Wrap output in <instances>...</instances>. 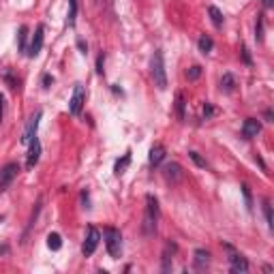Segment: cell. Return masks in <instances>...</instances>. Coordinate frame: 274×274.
<instances>
[{"instance_id": "obj_1", "label": "cell", "mask_w": 274, "mask_h": 274, "mask_svg": "<svg viewBox=\"0 0 274 274\" xmlns=\"http://www.w3.org/2000/svg\"><path fill=\"white\" fill-rule=\"evenodd\" d=\"M157 221H159V201L154 195H146V214L144 223H141V231L146 236H152L157 231Z\"/></svg>"}, {"instance_id": "obj_2", "label": "cell", "mask_w": 274, "mask_h": 274, "mask_svg": "<svg viewBox=\"0 0 274 274\" xmlns=\"http://www.w3.org/2000/svg\"><path fill=\"white\" fill-rule=\"evenodd\" d=\"M103 240H105V248H107V253H110V257H114V259L120 257V253H122V234H120V229L105 227Z\"/></svg>"}, {"instance_id": "obj_3", "label": "cell", "mask_w": 274, "mask_h": 274, "mask_svg": "<svg viewBox=\"0 0 274 274\" xmlns=\"http://www.w3.org/2000/svg\"><path fill=\"white\" fill-rule=\"evenodd\" d=\"M150 71H152V77H154V86H157L159 90L167 88V73H165V62H163V54L161 52L152 54Z\"/></svg>"}, {"instance_id": "obj_4", "label": "cell", "mask_w": 274, "mask_h": 274, "mask_svg": "<svg viewBox=\"0 0 274 274\" xmlns=\"http://www.w3.org/2000/svg\"><path fill=\"white\" fill-rule=\"evenodd\" d=\"M101 242V231L97 227H90L86 229V238H84V244H81V253H84L86 257H90L94 251H97V246Z\"/></svg>"}, {"instance_id": "obj_5", "label": "cell", "mask_w": 274, "mask_h": 274, "mask_svg": "<svg viewBox=\"0 0 274 274\" xmlns=\"http://www.w3.org/2000/svg\"><path fill=\"white\" fill-rule=\"evenodd\" d=\"M84 103H86V90L81 84H77L75 90H73V97H71V101H69V112L73 116H79L81 110H84Z\"/></svg>"}, {"instance_id": "obj_6", "label": "cell", "mask_w": 274, "mask_h": 274, "mask_svg": "<svg viewBox=\"0 0 274 274\" xmlns=\"http://www.w3.org/2000/svg\"><path fill=\"white\" fill-rule=\"evenodd\" d=\"M19 174V165L17 163H7L5 167H0V193L15 180V176Z\"/></svg>"}, {"instance_id": "obj_7", "label": "cell", "mask_w": 274, "mask_h": 274, "mask_svg": "<svg viewBox=\"0 0 274 274\" xmlns=\"http://www.w3.org/2000/svg\"><path fill=\"white\" fill-rule=\"evenodd\" d=\"M41 112H34L30 116V120L26 124V129H24V133H22V144H30V141L37 137V129H39V120H41Z\"/></svg>"}, {"instance_id": "obj_8", "label": "cell", "mask_w": 274, "mask_h": 274, "mask_svg": "<svg viewBox=\"0 0 274 274\" xmlns=\"http://www.w3.org/2000/svg\"><path fill=\"white\" fill-rule=\"evenodd\" d=\"M225 248L229 251V268H231V272H236V274H244V272H248V261H246L242 255L234 253V248H231L229 244H225Z\"/></svg>"}, {"instance_id": "obj_9", "label": "cell", "mask_w": 274, "mask_h": 274, "mask_svg": "<svg viewBox=\"0 0 274 274\" xmlns=\"http://www.w3.org/2000/svg\"><path fill=\"white\" fill-rule=\"evenodd\" d=\"M163 176H165V180L167 182H172V184H176V182H180L182 180V167L178 163H167L163 167Z\"/></svg>"}, {"instance_id": "obj_10", "label": "cell", "mask_w": 274, "mask_h": 274, "mask_svg": "<svg viewBox=\"0 0 274 274\" xmlns=\"http://www.w3.org/2000/svg\"><path fill=\"white\" fill-rule=\"evenodd\" d=\"M28 146H30V150H28V157H26V167L32 170L34 165L39 163V159H41V141H39L37 137H34Z\"/></svg>"}, {"instance_id": "obj_11", "label": "cell", "mask_w": 274, "mask_h": 274, "mask_svg": "<svg viewBox=\"0 0 274 274\" xmlns=\"http://www.w3.org/2000/svg\"><path fill=\"white\" fill-rule=\"evenodd\" d=\"M259 131H261L259 120H255V118H246L244 124H242V137L244 139H253V137L259 135Z\"/></svg>"}, {"instance_id": "obj_12", "label": "cell", "mask_w": 274, "mask_h": 274, "mask_svg": "<svg viewBox=\"0 0 274 274\" xmlns=\"http://www.w3.org/2000/svg\"><path fill=\"white\" fill-rule=\"evenodd\" d=\"M43 47V26H37V30H34V37L30 41V47H28V56L34 58Z\"/></svg>"}, {"instance_id": "obj_13", "label": "cell", "mask_w": 274, "mask_h": 274, "mask_svg": "<svg viewBox=\"0 0 274 274\" xmlns=\"http://www.w3.org/2000/svg\"><path fill=\"white\" fill-rule=\"evenodd\" d=\"M174 253H176V244L167 242V244H165V251H163V272H170V270H172Z\"/></svg>"}, {"instance_id": "obj_14", "label": "cell", "mask_w": 274, "mask_h": 274, "mask_svg": "<svg viewBox=\"0 0 274 274\" xmlns=\"http://www.w3.org/2000/svg\"><path fill=\"white\" fill-rule=\"evenodd\" d=\"M193 261H195V268H208L210 266V253L204 251V248H197L193 253Z\"/></svg>"}, {"instance_id": "obj_15", "label": "cell", "mask_w": 274, "mask_h": 274, "mask_svg": "<svg viewBox=\"0 0 274 274\" xmlns=\"http://www.w3.org/2000/svg\"><path fill=\"white\" fill-rule=\"evenodd\" d=\"M163 159H165V148L159 146V144L152 146L150 152H148V163H150V165H159Z\"/></svg>"}, {"instance_id": "obj_16", "label": "cell", "mask_w": 274, "mask_h": 274, "mask_svg": "<svg viewBox=\"0 0 274 274\" xmlns=\"http://www.w3.org/2000/svg\"><path fill=\"white\" fill-rule=\"evenodd\" d=\"M221 90L223 92H234L236 90V77L231 73H225L221 77Z\"/></svg>"}, {"instance_id": "obj_17", "label": "cell", "mask_w": 274, "mask_h": 274, "mask_svg": "<svg viewBox=\"0 0 274 274\" xmlns=\"http://www.w3.org/2000/svg\"><path fill=\"white\" fill-rule=\"evenodd\" d=\"M184 107H186L184 94L178 92V94H176V116H178V120H184Z\"/></svg>"}, {"instance_id": "obj_18", "label": "cell", "mask_w": 274, "mask_h": 274, "mask_svg": "<svg viewBox=\"0 0 274 274\" xmlns=\"http://www.w3.org/2000/svg\"><path fill=\"white\" fill-rule=\"evenodd\" d=\"M208 15H210V19H212V24L217 28H221L223 26V13L217 9V7H208Z\"/></svg>"}, {"instance_id": "obj_19", "label": "cell", "mask_w": 274, "mask_h": 274, "mask_svg": "<svg viewBox=\"0 0 274 274\" xmlns=\"http://www.w3.org/2000/svg\"><path fill=\"white\" fill-rule=\"evenodd\" d=\"M129 163H131V152H127L120 161H116V167H114V172H116L118 176H120V174H124V170L129 167Z\"/></svg>"}, {"instance_id": "obj_20", "label": "cell", "mask_w": 274, "mask_h": 274, "mask_svg": "<svg viewBox=\"0 0 274 274\" xmlns=\"http://www.w3.org/2000/svg\"><path fill=\"white\" fill-rule=\"evenodd\" d=\"M47 246H50L52 251H60V246H62V238L58 236V234H50V236H47Z\"/></svg>"}, {"instance_id": "obj_21", "label": "cell", "mask_w": 274, "mask_h": 274, "mask_svg": "<svg viewBox=\"0 0 274 274\" xmlns=\"http://www.w3.org/2000/svg\"><path fill=\"white\" fill-rule=\"evenodd\" d=\"M212 47H214V43H212L210 37H201V39H199V52H201V54H210Z\"/></svg>"}, {"instance_id": "obj_22", "label": "cell", "mask_w": 274, "mask_h": 274, "mask_svg": "<svg viewBox=\"0 0 274 274\" xmlns=\"http://www.w3.org/2000/svg\"><path fill=\"white\" fill-rule=\"evenodd\" d=\"M188 157H191V161H193L197 167H201V170H206L208 167V163H206V159H201V154L199 152H195V150H191L188 152Z\"/></svg>"}, {"instance_id": "obj_23", "label": "cell", "mask_w": 274, "mask_h": 274, "mask_svg": "<svg viewBox=\"0 0 274 274\" xmlns=\"http://www.w3.org/2000/svg\"><path fill=\"white\" fill-rule=\"evenodd\" d=\"M264 214H266V223H268V227L272 229L274 227V219H272V204L268 199H264Z\"/></svg>"}, {"instance_id": "obj_24", "label": "cell", "mask_w": 274, "mask_h": 274, "mask_svg": "<svg viewBox=\"0 0 274 274\" xmlns=\"http://www.w3.org/2000/svg\"><path fill=\"white\" fill-rule=\"evenodd\" d=\"M186 77H188L191 81L199 79V77H201V67H199V65H193V67H191V69L186 71Z\"/></svg>"}, {"instance_id": "obj_25", "label": "cell", "mask_w": 274, "mask_h": 274, "mask_svg": "<svg viewBox=\"0 0 274 274\" xmlns=\"http://www.w3.org/2000/svg\"><path fill=\"white\" fill-rule=\"evenodd\" d=\"M242 195H244V201H246V210H253V197H251V188L246 184H242Z\"/></svg>"}, {"instance_id": "obj_26", "label": "cell", "mask_w": 274, "mask_h": 274, "mask_svg": "<svg viewBox=\"0 0 274 274\" xmlns=\"http://www.w3.org/2000/svg\"><path fill=\"white\" fill-rule=\"evenodd\" d=\"M69 24H71V26H73V24H75V13H77V3H75V0H69Z\"/></svg>"}, {"instance_id": "obj_27", "label": "cell", "mask_w": 274, "mask_h": 274, "mask_svg": "<svg viewBox=\"0 0 274 274\" xmlns=\"http://www.w3.org/2000/svg\"><path fill=\"white\" fill-rule=\"evenodd\" d=\"M26 37H28V26H22L19 28V50L22 52L26 50Z\"/></svg>"}, {"instance_id": "obj_28", "label": "cell", "mask_w": 274, "mask_h": 274, "mask_svg": "<svg viewBox=\"0 0 274 274\" xmlns=\"http://www.w3.org/2000/svg\"><path fill=\"white\" fill-rule=\"evenodd\" d=\"M255 39L261 41L264 39V19L257 17V24H255Z\"/></svg>"}, {"instance_id": "obj_29", "label": "cell", "mask_w": 274, "mask_h": 274, "mask_svg": "<svg viewBox=\"0 0 274 274\" xmlns=\"http://www.w3.org/2000/svg\"><path fill=\"white\" fill-rule=\"evenodd\" d=\"M3 75H5V81H7V84H9V88H11V90H15V88H17V79H15L13 75H11V71L7 69V71H5Z\"/></svg>"}, {"instance_id": "obj_30", "label": "cell", "mask_w": 274, "mask_h": 274, "mask_svg": "<svg viewBox=\"0 0 274 274\" xmlns=\"http://www.w3.org/2000/svg\"><path fill=\"white\" fill-rule=\"evenodd\" d=\"M201 116H204V120H210L212 116H217V110H214V107H212L210 103H206V105H204V112H201Z\"/></svg>"}, {"instance_id": "obj_31", "label": "cell", "mask_w": 274, "mask_h": 274, "mask_svg": "<svg viewBox=\"0 0 274 274\" xmlns=\"http://www.w3.org/2000/svg\"><path fill=\"white\" fill-rule=\"evenodd\" d=\"M103 65H105V56H103V54H99V58H97V73H99V75H103V73H105Z\"/></svg>"}, {"instance_id": "obj_32", "label": "cell", "mask_w": 274, "mask_h": 274, "mask_svg": "<svg viewBox=\"0 0 274 274\" xmlns=\"http://www.w3.org/2000/svg\"><path fill=\"white\" fill-rule=\"evenodd\" d=\"M240 52H242V60H244V65H248V67H251V65H253V60H251V56H248V50H246V47L242 45V50H240Z\"/></svg>"}, {"instance_id": "obj_33", "label": "cell", "mask_w": 274, "mask_h": 274, "mask_svg": "<svg viewBox=\"0 0 274 274\" xmlns=\"http://www.w3.org/2000/svg\"><path fill=\"white\" fill-rule=\"evenodd\" d=\"M3 116H5V97L0 94V124H3Z\"/></svg>"}, {"instance_id": "obj_34", "label": "cell", "mask_w": 274, "mask_h": 274, "mask_svg": "<svg viewBox=\"0 0 274 274\" xmlns=\"http://www.w3.org/2000/svg\"><path fill=\"white\" fill-rule=\"evenodd\" d=\"M41 81H43V86H45V88H50L54 79H52V75H43V79H41Z\"/></svg>"}, {"instance_id": "obj_35", "label": "cell", "mask_w": 274, "mask_h": 274, "mask_svg": "<svg viewBox=\"0 0 274 274\" xmlns=\"http://www.w3.org/2000/svg\"><path fill=\"white\" fill-rule=\"evenodd\" d=\"M77 47H79V50H81V54H86V52H88V47H86V43H84V41H81V39L77 41Z\"/></svg>"}, {"instance_id": "obj_36", "label": "cell", "mask_w": 274, "mask_h": 274, "mask_svg": "<svg viewBox=\"0 0 274 274\" xmlns=\"http://www.w3.org/2000/svg\"><path fill=\"white\" fill-rule=\"evenodd\" d=\"M264 116H266V120H268V122H272V110H266Z\"/></svg>"}, {"instance_id": "obj_37", "label": "cell", "mask_w": 274, "mask_h": 274, "mask_svg": "<svg viewBox=\"0 0 274 274\" xmlns=\"http://www.w3.org/2000/svg\"><path fill=\"white\" fill-rule=\"evenodd\" d=\"M264 5L266 7H272V0H264Z\"/></svg>"}]
</instances>
